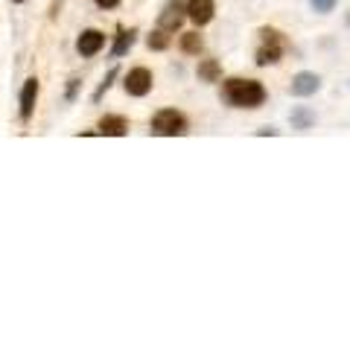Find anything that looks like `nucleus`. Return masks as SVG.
Here are the masks:
<instances>
[{
    "label": "nucleus",
    "instance_id": "1",
    "mask_svg": "<svg viewBox=\"0 0 350 350\" xmlns=\"http://www.w3.org/2000/svg\"><path fill=\"white\" fill-rule=\"evenodd\" d=\"M266 85L260 79H243V76H231L222 85V100L231 108H260L266 103Z\"/></svg>",
    "mask_w": 350,
    "mask_h": 350
},
{
    "label": "nucleus",
    "instance_id": "2",
    "mask_svg": "<svg viewBox=\"0 0 350 350\" xmlns=\"http://www.w3.org/2000/svg\"><path fill=\"white\" fill-rule=\"evenodd\" d=\"M260 47L254 53V62L260 68H269V64H278L283 59V50H286V38H283V32L275 29V27H262L260 29Z\"/></svg>",
    "mask_w": 350,
    "mask_h": 350
},
{
    "label": "nucleus",
    "instance_id": "3",
    "mask_svg": "<svg viewBox=\"0 0 350 350\" xmlns=\"http://www.w3.org/2000/svg\"><path fill=\"white\" fill-rule=\"evenodd\" d=\"M152 135H161V137H178V135H187V117L175 108H161L152 117Z\"/></svg>",
    "mask_w": 350,
    "mask_h": 350
},
{
    "label": "nucleus",
    "instance_id": "4",
    "mask_svg": "<svg viewBox=\"0 0 350 350\" xmlns=\"http://www.w3.org/2000/svg\"><path fill=\"white\" fill-rule=\"evenodd\" d=\"M152 85H155V76H152L149 68H131L123 79V88L129 96H146L152 91Z\"/></svg>",
    "mask_w": 350,
    "mask_h": 350
},
{
    "label": "nucleus",
    "instance_id": "5",
    "mask_svg": "<svg viewBox=\"0 0 350 350\" xmlns=\"http://www.w3.org/2000/svg\"><path fill=\"white\" fill-rule=\"evenodd\" d=\"M184 21H187V3H184V0H167L163 12L158 15V27L167 32H175Z\"/></svg>",
    "mask_w": 350,
    "mask_h": 350
},
{
    "label": "nucleus",
    "instance_id": "6",
    "mask_svg": "<svg viewBox=\"0 0 350 350\" xmlns=\"http://www.w3.org/2000/svg\"><path fill=\"white\" fill-rule=\"evenodd\" d=\"M103 47H105V32L100 29H82L79 38H76V53L82 59H94Z\"/></svg>",
    "mask_w": 350,
    "mask_h": 350
},
{
    "label": "nucleus",
    "instance_id": "7",
    "mask_svg": "<svg viewBox=\"0 0 350 350\" xmlns=\"http://www.w3.org/2000/svg\"><path fill=\"white\" fill-rule=\"evenodd\" d=\"M292 96H312L321 91V76L319 73H310V70H301L292 76V85H289Z\"/></svg>",
    "mask_w": 350,
    "mask_h": 350
},
{
    "label": "nucleus",
    "instance_id": "8",
    "mask_svg": "<svg viewBox=\"0 0 350 350\" xmlns=\"http://www.w3.org/2000/svg\"><path fill=\"white\" fill-rule=\"evenodd\" d=\"M38 76H29V79L24 82V91H21V120L24 123H29L32 114H36V103H38Z\"/></svg>",
    "mask_w": 350,
    "mask_h": 350
},
{
    "label": "nucleus",
    "instance_id": "9",
    "mask_svg": "<svg viewBox=\"0 0 350 350\" xmlns=\"http://www.w3.org/2000/svg\"><path fill=\"white\" fill-rule=\"evenodd\" d=\"M213 12H216V3H213V0H187V18L193 21L196 27L211 24Z\"/></svg>",
    "mask_w": 350,
    "mask_h": 350
},
{
    "label": "nucleus",
    "instance_id": "10",
    "mask_svg": "<svg viewBox=\"0 0 350 350\" xmlns=\"http://www.w3.org/2000/svg\"><path fill=\"white\" fill-rule=\"evenodd\" d=\"M100 135H108V137H123L129 131V120L123 114H105L100 120V126H96Z\"/></svg>",
    "mask_w": 350,
    "mask_h": 350
},
{
    "label": "nucleus",
    "instance_id": "11",
    "mask_svg": "<svg viewBox=\"0 0 350 350\" xmlns=\"http://www.w3.org/2000/svg\"><path fill=\"white\" fill-rule=\"evenodd\" d=\"M196 76L202 82H219L222 79V64H219V59H202L199 68H196Z\"/></svg>",
    "mask_w": 350,
    "mask_h": 350
},
{
    "label": "nucleus",
    "instance_id": "12",
    "mask_svg": "<svg viewBox=\"0 0 350 350\" xmlns=\"http://www.w3.org/2000/svg\"><path fill=\"white\" fill-rule=\"evenodd\" d=\"M137 38V29H120V36L114 41V47H111V56L120 59V56H126V53L131 50V44H135Z\"/></svg>",
    "mask_w": 350,
    "mask_h": 350
},
{
    "label": "nucleus",
    "instance_id": "13",
    "mask_svg": "<svg viewBox=\"0 0 350 350\" xmlns=\"http://www.w3.org/2000/svg\"><path fill=\"white\" fill-rule=\"evenodd\" d=\"M315 126V111H310L306 105H298L292 111V129H298V131H306V129H312Z\"/></svg>",
    "mask_w": 350,
    "mask_h": 350
},
{
    "label": "nucleus",
    "instance_id": "14",
    "mask_svg": "<svg viewBox=\"0 0 350 350\" xmlns=\"http://www.w3.org/2000/svg\"><path fill=\"white\" fill-rule=\"evenodd\" d=\"M178 47H181V53H187V56H199V53L204 50V41H202L199 32H184Z\"/></svg>",
    "mask_w": 350,
    "mask_h": 350
},
{
    "label": "nucleus",
    "instance_id": "15",
    "mask_svg": "<svg viewBox=\"0 0 350 350\" xmlns=\"http://www.w3.org/2000/svg\"><path fill=\"white\" fill-rule=\"evenodd\" d=\"M170 32L167 29H155V32H149V38H146V44H149V50H167L170 47Z\"/></svg>",
    "mask_w": 350,
    "mask_h": 350
},
{
    "label": "nucleus",
    "instance_id": "16",
    "mask_svg": "<svg viewBox=\"0 0 350 350\" xmlns=\"http://www.w3.org/2000/svg\"><path fill=\"white\" fill-rule=\"evenodd\" d=\"M114 79H117V68H111V70H108V76L103 79V85L96 88V91H94V103H100V100H103V94L108 91V88H111V82H114Z\"/></svg>",
    "mask_w": 350,
    "mask_h": 350
},
{
    "label": "nucleus",
    "instance_id": "17",
    "mask_svg": "<svg viewBox=\"0 0 350 350\" xmlns=\"http://www.w3.org/2000/svg\"><path fill=\"white\" fill-rule=\"evenodd\" d=\"M310 3H312V9H315L319 15H330L333 9L338 6V0H310Z\"/></svg>",
    "mask_w": 350,
    "mask_h": 350
},
{
    "label": "nucleus",
    "instance_id": "18",
    "mask_svg": "<svg viewBox=\"0 0 350 350\" xmlns=\"http://www.w3.org/2000/svg\"><path fill=\"white\" fill-rule=\"evenodd\" d=\"M94 3L100 6V9H117L120 3H123V0H94Z\"/></svg>",
    "mask_w": 350,
    "mask_h": 350
},
{
    "label": "nucleus",
    "instance_id": "19",
    "mask_svg": "<svg viewBox=\"0 0 350 350\" xmlns=\"http://www.w3.org/2000/svg\"><path fill=\"white\" fill-rule=\"evenodd\" d=\"M76 91H79V79H70V85H68V100H76Z\"/></svg>",
    "mask_w": 350,
    "mask_h": 350
},
{
    "label": "nucleus",
    "instance_id": "20",
    "mask_svg": "<svg viewBox=\"0 0 350 350\" xmlns=\"http://www.w3.org/2000/svg\"><path fill=\"white\" fill-rule=\"evenodd\" d=\"M12 3H24V0H12Z\"/></svg>",
    "mask_w": 350,
    "mask_h": 350
},
{
    "label": "nucleus",
    "instance_id": "21",
    "mask_svg": "<svg viewBox=\"0 0 350 350\" xmlns=\"http://www.w3.org/2000/svg\"><path fill=\"white\" fill-rule=\"evenodd\" d=\"M347 27H350V12H347Z\"/></svg>",
    "mask_w": 350,
    "mask_h": 350
}]
</instances>
